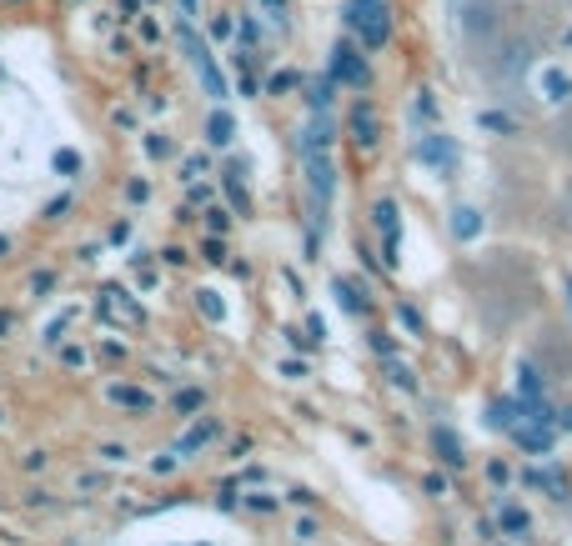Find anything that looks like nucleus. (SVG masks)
Masks as SVG:
<instances>
[{
    "mask_svg": "<svg viewBox=\"0 0 572 546\" xmlns=\"http://www.w3.org/2000/svg\"><path fill=\"white\" fill-rule=\"evenodd\" d=\"M302 161H307V176H312V201H317V211H327V196H332V131H327V121H317L307 131Z\"/></svg>",
    "mask_w": 572,
    "mask_h": 546,
    "instance_id": "f257e3e1",
    "label": "nucleus"
},
{
    "mask_svg": "<svg viewBox=\"0 0 572 546\" xmlns=\"http://www.w3.org/2000/svg\"><path fill=\"white\" fill-rule=\"evenodd\" d=\"M347 26L367 51H382L392 41V6L387 0H347Z\"/></svg>",
    "mask_w": 572,
    "mask_h": 546,
    "instance_id": "f03ea898",
    "label": "nucleus"
},
{
    "mask_svg": "<svg viewBox=\"0 0 572 546\" xmlns=\"http://www.w3.org/2000/svg\"><path fill=\"white\" fill-rule=\"evenodd\" d=\"M532 56H537V41H532V36H507V41L497 46V56H492V71H497L502 81H517V76L532 66Z\"/></svg>",
    "mask_w": 572,
    "mask_h": 546,
    "instance_id": "7ed1b4c3",
    "label": "nucleus"
},
{
    "mask_svg": "<svg viewBox=\"0 0 572 546\" xmlns=\"http://www.w3.org/2000/svg\"><path fill=\"white\" fill-rule=\"evenodd\" d=\"M457 26H462L467 41H482V36L497 31V6H492V0H462V6H457Z\"/></svg>",
    "mask_w": 572,
    "mask_h": 546,
    "instance_id": "20e7f679",
    "label": "nucleus"
},
{
    "mask_svg": "<svg viewBox=\"0 0 572 546\" xmlns=\"http://www.w3.org/2000/svg\"><path fill=\"white\" fill-rule=\"evenodd\" d=\"M332 81H342V86H352V91H362V86L372 81V71H367V61H362L357 46L337 41V51H332Z\"/></svg>",
    "mask_w": 572,
    "mask_h": 546,
    "instance_id": "39448f33",
    "label": "nucleus"
},
{
    "mask_svg": "<svg viewBox=\"0 0 572 546\" xmlns=\"http://www.w3.org/2000/svg\"><path fill=\"white\" fill-rule=\"evenodd\" d=\"M181 46H186L191 66L201 71L206 91H211V96H226V81H221V71H216V61H211V51H206V41H201V36H191V26H181Z\"/></svg>",
    "mask_w": 572,
    "mask_h": 546,
    "instance_id": "423d86ee",
    "label": "nucleus"
},
{
    "mask_svg": "<svg viewBox=\"0 0 572 546\" xmlns=\"http://www.w3.org/2000/svg\"><path fill=\"white\" fill-rule=\"evenodd\" d=\"M417 161H427L432 171H452V146H447V136H422L417 141Z\"/></svg>",
    "mask_w": 572,
    "mask_h": 546,
    "instance_id": "0eeeda50",
    "label": "nucleus"
},
{
    "mask_svg": "<svg viewBox=\"0 0 572 546\" xmlns=\"http://www.w3.org/2000/svg\"><path fill=\"white\" fill-rule=\"evenodd\" d=\"M537 86H542L547 101H567V96H572V81H567V71H557V66H547V71L537 76Z\"/></svg>",
    "mask_w": 572,
    "mask_h": 546,
    "instance_id": "6e6552de",
    "label": "nucleus"
},
{
    "mask_svg": "<svg viewBox=\"0 0 572 546\" xmlns=\"http://www.w3.org/2000/svg\"><path fill=\"white\" fill-rule=\"evenodd\" d=\"M377 226L387 231V261H397V206L392 201L377 206Z\"/></svg>",
    "mask_w": 572,
    "mask_h": 546,
    "instance_id": "1a4fd4ad",
    "label": "nucleus"
},
{
    "mask_svg": "<svg viewBox=\"0 0 572 546\" xmlns=\"http://www.w3.org/2000/svg\"><path fill=\"white\" fill-rule=\"evenodd\" d=\"M206 131H211V146H226V141H231V131H236V121H231V116H226V111H216V116H211V126H206Z\"/></svg>",
    "mask_w": 572,
    "mask_h": 546,
    "instance_id": "9d476101",
    "label": "nucleus"
},
{
    "mask_svg": "<svg viewBox=\"0 0 572 546\" xmlns=\"http://www.w3.org/2000/svg\"><path fill=\"white\" fill-rule=\"evenodd\" d=\"M211 431H216V421H201V426H196V431H191V436L181 441V456H191V451H196V446H201V441H206Z\"/></svg>",
    "mask_w": 572,
    "mask_h": 546,
    "instance_id": "9b49d317",
    "label": "nucleus"
},
{
    "mask_svg": "<svg viewBox=\"0 0 572 546\" xmlns=\"http://www.w3.org/2000/svg\"><path fill=\"white\" fill-rule=\"evenodd\" d=\"M452 231H457V236H477V211H457Z\"/></svg>",
    "mask_w": 572,
    "mask_h": 546,
    "instance_id": "f8f14e48",
    "label": "nucleus"
},
{
    "mask_svg": "<svg viewBox=\"0 0 572 546\" xmlns=\"http://www.w3.org/2000/svg\"><path fill=\"white\" fill-rule=\"evenodd\" d=\"M437 446H442V461H447V466H462V451L452 446V436H447V431L437 436Z\"/></svg>",
    "mask_w": 572,
    "mask_h": 546,
    "instance_id": "ddd939ff",
    "label": "nucleus"
},
{
    "mask_svg": "<svg viewBox=\"0 0 572 546\" xmlns=\"http://www.w3.org/2000/svg\"><path fill=\"white\" fill-rule=\"evenodd\" d=\"M487 131H512V116H482Z\"/></svg>",
    "mask_w": 572,
    "mask_h": 546,
    "instance_id": "4468645a",
    "label": "nucleus"
},
{
    "mask_svg": "<svg viewBox=\"0 0 572 546\" xmlns=\"http://www.w3.org/2000/svg\"><path fill=\"white\" fill-rule=\"evenodd\" d=\"M557 136H562V146L572 151V106H567V116H562V126H557Z\"/></svg>",
    "mask_w": 572,
    "mask_h": 546,
    "instance_id": "2eb2a0df",
    "label": "nucleus"
},
{
    "mask_svg": "<svg viewBox=\"0 0 572 546\" xmlns=\"http://www.w3.org/2000/svg\"><path fill=\"white\" fill-rule=\"evenodd\" d=\"M562 216L572 221V186H567V196H562Z\"/></svg>",
    "mask_w": 572,
    "mask_h": 546,
    "instance_id": "dca6fc26",
    "label": "nucleus"
},
{
    "mask_svg": "<svg viewBox=\"0 0 572 546\" xmlns=\"http://www.w3.org/2000/svg\"><path fill=\"white\" fill-rule=\"evenodd\" d=\"M181 16H196V0H181Z\"/></svg>",
    "mask_w": 572,
    "mask_h": 546,
    "instance_id": "f3484780",
    "label": "nucleus"
},
{
    "mask_svg": "<svg viewBox=\"0 0 572 546\" xmlns=\"http://www.w3.org/2000/svg\"><path fill=\"white\" fill-rule=\"evenodd\" d=\"M562 426H567V431H572V406H567V416H562Z\"/></svg>",
    "mask_w": 572,
    "mask_h": 546,
    "instance_id": "a211bd4d",
    "label": "nucleus"
}]
</instances>
